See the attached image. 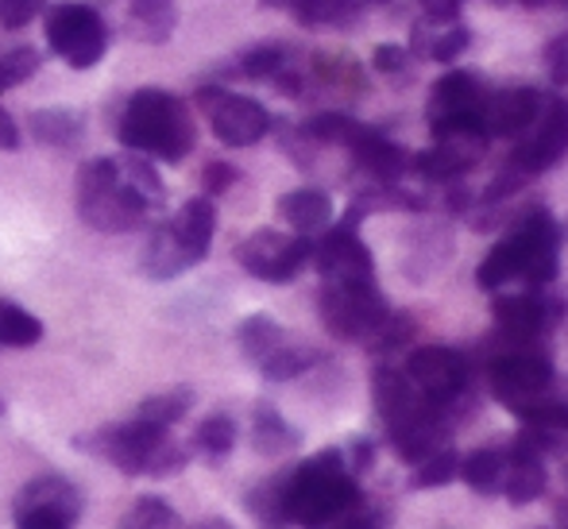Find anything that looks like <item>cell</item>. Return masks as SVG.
<instances>
[{
	"label": "cell",
	"instance_id": "cell-1",
	"mask_svg": "<svg viewBox=\"0 0 568 529\" xmlns=\"http://www.w3.org/2000/svg\"><path fill=\"white\" fill-rule=\"evenodd\" d=\"M278 499H283L286 526L298 522L306 529H325V526H337L356 507L359 491L344 452L341 448H329V452H317L314 460L278 476Z\"/></svg>",
	"mask_w": 568,
	"mask_h": 529
},
{
	"label": "cell",
	"instance_id": "cell-2",
	"mask_svg": "<svg viewBox=\"0 0 568 529\" xmlns=\"http://www.w3.org/2000/svg\"><path fill=\"white\" fill-rule=\"evenodd\" d=\"M116 135L128 151L163 163H182L194 151V116L182 98L166 90H140L120 112Z\"/></svg>",
	"mask_w": 568,
	"mask_h": 529
},
{
	"label": "cell",
	"instance_id": "cell-3",
	"mask_svg": "<svg viewBox=\"0 0 568 529\" xmlns=\"http://www.w3.org/2000/svg\"><path fill=\"white\" fill-rule=\"evenodd\" d=\"M375 410H379L383 425H387L390 445L398 448V456H406L410 464L426 460L429 452H437L445 437V410L418 395L410 387L403 372L395 367H375Z\"/></svg>",
	"mask_w": 568,
	"mask_h": 529
},
{
	"label": "cell",
	"instance_id": "cell-4",
	"mask_svg": "<svg viewBox=\"0 0 568 529\" xmlns=\"http://www.w3.org/2000/svg\"><path fill=\"white\" fill-rule=\"evenodd\" d=\"M82 448L98 452L101 460H109L116 471H124V476L166 479L186 468V448L171 437V429L151 425L143 418L105 425V429H98L93 437H85Z\"/></svg>",
	"mask_w": 568,
	"mask_h": 529
},
{
	"label": "cell",
	"instance_id": "cell-5",
	"mask_svg": "<svg viewBox=\"0 0 568 529\" xmlns=\"http://www.w3.org/2000/svg\"><path fill=\"white\" fill-rule=\"evenodd\" d=\"M78 213L98 232H132L151 210L124 182L116 159H93L78 174Z\"/></svg>",
	"mask_w": 568,
	"mask_h": 529
},
{
	"label": "cell",
	"instance_id": "cell-6",
	"mask_svg": "<svg viewBox=\"0 0 568 529\" xmlns=\"http://www.w3.org/2000/svg\"><path fill=\"white\" fill-rule=\"evenodd\" d=\"M47 43L67 67L90 70L105 59L109 51V28L101 20L98 8L82 4V0H62V4L47 8Z\"/></svg>",
	"mask_w": 568,
	"mask_h": 529
},
{
	"label": "cell",
	"instance_id": "cell-7",
	"mask_svg": "<svg viewBox=\"0 0 568 529\" xmlns=\"http://www.w3.org/2000/svg\"><path fill=\"white\" fill-rule=\"evenodd\" d=\"M240 348H244V356L275 383L298 379L302 372H310V367L317 364V352L310 348V344L294 340V336L267 314H255L240 325Z\"/></svg>",
	"mask_w": 568,
	"mask_h": 529
},
{
	"label": "cell",
	"instance_id": "cell-8",
	"mask_svg": "<svg viewBox=\"0 0 568 529\" xmlns=\"http://www.w3.org/2000/svg\"><path fill=\"white\" fill-rule=\"evenodd\" d=\"M317 306H322V321L333 336L364 344L379 333V325L390 314L375 283H325Z\"/></svg>",
	"mask_w": 568,
	"mask_h": 529
},
{
	"label": "cell",
	"instance_id": "cell-9",
	"mask_svg": "<svg viewBox=\"0 0 568 529\" xmlns=\"http://www.w3.org/2000/svg\"><path fill=\"white\" fill-rule=\"evenodd\" d=\"M554 364L530 352H510L491 364V390L510 414L523 418L526 410H534L538 403H546L554 390Z\"/></svg>",
	"mask_w": 568,
	"mask_h": 529
},
{
	"label": "cell",
	"instance_id": "cell-10",
	"mask_svg": "<svg viewBox=\"0 0 568 529\" xmlns=\"http://www.w3.org/2000/svg\"><path fill=\"white\" fill-rule=\"evenodd\" d=\"M310 252H314V244L306 236H286V232L263 228L252 232L236 247V263L247 275L263 278V283H291L310 263Z\"/></svg>",
	"mask_w": 568,
	"mask_h": 529
},
{
	"label": "cell",
	"instance_id": "cell-11",
	"mask_svg": "<svg viewBox=\"0 0 568 529\" xmlns=\"http://www.w3.org/2000/svg\"><path fill=\"white\" fill-rule=\"evenodd\" d=\"M403 375L426 403L445 410L453 398H460L464 383H468V359L456 348H445V344H422L406 356Z\"/></svg>",
	"mask_w": 568,
	"mask_h": 529
},
{
	"label": "cell",
	"instance_id": "cell-12",
	"mask_svg": "<svg viewBox=\"0 0 568 529\" xmlns=\"http://www.w3.org/2000/svg\"><path fill=\"white\" fill-rule=\"evenodd\" d=\"M197 105L210 116L213 135L221 143H229V147H252V143H260L271 132V112L260 101L244 98V93L202 90L197 93Z\"/></svg>",
	"mask_w": 568,
	"mask_h": 529
},
{
	"label": "cell",
	"instance_id": "cell-13",
	"mask_svg": "<svg viewBox=\"0 0 568 529\" xmlns=\"http://www.w3.org/2000/svg\"><path fill=\"white\" fill-rule=\"evenodd\" d=\"M526 140L515 147L510 155V166H515L523 179L530 174H541L549 166H557L568 155V101H546L530 128H526Z\"/></svg>",
	"mask_w": 568,
	"mask_h": 529
},
{
	"label": "cell",
	"instance_id": "cell-14",
	"mask_svg": "<svg viewBox=\"0 0 568 529\" xmlns=\"http://www.w3.org/2000/svg\"><path fill=\"white\" fill-rule=\"evenodd\" d=\"M310 260L317 263L325 283H375V263L367 244L356 236V224H337L314 244Z\"/></svg>",
	"mask_w": 568,
	"mask_h": 529
},
{
	"label": "cell",
	"instance_id": "cell-15",
	"mask_svg": "<svg viewBox=\"0 0 568 529\" xmlns=\"http://www.w3.org/2000/svg\"><path fill=\"white\" fill-rule=\"evenodd\" d=\"M16 515H43L74 526L82 518V491L62 476H39L16 495Z\"/></svg>",
	"mask_w": 568,
	"mask_h": 529
},
{
	"label": "cell",
	"instance_id": "cell-16",
	"mask_svg": "<svg viewBox=\"0 0 568 529\" xmlns=\"http://www.w3.org/2000/svg\"><path fill=\"white\" fill-rule=\"evenodd\" d=\"M526 236H530V260H526V283L530 286H549L561 267V228L549 216V210H534L523 216Z\"/></svg>",
	"mask_w": 568,
	"mask_h": 529
},
{
	"label": "cell",
	"instance_id": "cell-17",
	"mask_svg": "<svg viewBox=\"0 0 568 529\" xmlns=\"http://www.w3.org/2000/svg\"><path fill=\"white\" fill-rule=\"evenodd\" d=\"M541 93L530 85H518V90H503L495 98L484 101V128L487 135H523L526 128L538 120L541 112Z\"/></svg>",
	"mask_w": 568,
	"mask_h": 529
},
{
	"label": "cell",
	"instance_id": "cell-18",
	"mask_svg": "<svg viewBox=\"0 0 568 529\" xmlns=\"http://www.w3.org/2000/svg\"><path fill=\"white\" fill-rule=\"evenodd\" d=\"M166 224H171L174 244L182 247V255H186L190 267L210 255L213 232H217V213H213L210 197H190V202L174 213V221H166Z\"/></svg>",
	"mask_w": 568,
	"mask_h": 529
},
{
	"label": "cell",
	"instance_id": "cell-19",
	"mask_svg": "<svg viewBox=\"0 0 568 529\" xmlns=\"http://www.w3.org/2000/svg\"><path fill=\"white\" fill-rule=\"evenodd\" d=\"M503 491H507V499L515 507H530V502H538L546 495V464H541V452L526 437H518L510 445Z\"/></svg>",
	"mask_w": 568,
	"mask_h": 529
},
{
	"label": "cell",
	"instance_id": "cell-20",
	"mask_svg": "<svg viewBox=\"0 0 568 529\" xmlns=\"http://www.w3.org/2000/svg\"><path fill=\"white\" fill-rule=\"evenodd\" d=\"M526 260H530V236H526V224L518 221V228H510L507 236L484 255V263H479V271H476V283L484 286V291H499L510 278L526 275Z\"/></svg>",
	"mask_w": 568,
	"mask_h": 529
},
{
	"label": "cell",
	"instance_id": "cell-21",
	"mask_svg": "<svg viewBox=\"0 0 568 529\" xmlns=\"http://www.w3.org/2000/svg\"><path fill=\"white\" fill-rule=\"evenodd\" d=\"M460 116H484V93H479V82L468 70H449L434 85L429 124H437V120H460Z\"/></svg>",
	"mask_w": 568,
	"mask_h": 529
},
{
	"label": "cell",
	"instance_id": "cell-22",
	"mask_svg": "<svg viewBox=\"0 0 568 529\" xmlns=\"http://www.w3.org/2000/svg\"><path fill=\"white\" fill-rule=\"evenodd\" d=\"M352 155H356V163L364 166L372 179L379 182H395L406 174V166H410V155H406L398 143H390L387 135H379L375 128H364V132L356 135V143H352Z\"/></svg>",
	"mask_w": 568,
	"mask_h": 529
},
{
	"label": "cell",
	"instance_id": "cell-23",
	"mask_svg": "<svg viewBox=\"0 0 568 529\" xmlns=\"http://www.w3.org/2000/svg\"><path fill=\"white\" fill-rule=\"evenodd\" d=\"M549 321V302L538 294H515V298L495 302V325L507 340H534Z\"/></svg>",
	"mask_w": 568,
	"mask_h": 529
},
{
	"label": "cell",
	"instance_id": "cell-24",
	"mask_svg": "<svg viewBox=\"0 0 568 529\" xmlns=\"http://www.w3.org/2000/svg\"><path fill=\"white\" fill-rule=\"evenodd\" d=\"M278 216L291 224L298 236H310V232H322L329 228L333 221V202L325 190H314V186H302V190H291V194L278 197Z\"/></svg>",
	"mask_w": 568,
	"mask_h": 529
},
{
	"label": "cell",
	"instance_id": "cell-25",
	"mask_svg": "<svg viewBox=\"0 0 568 529\" xmlns=\"http://www.w3.org/2000/svg\"><path fill=\"white\" fill-rule=\"evenodd\" d=\"M298 429H291V421L275 410V406H255L252 418V445L263 456H283L298 448Z\"/></svg>",
	"mask_w": 568,
	"mask_h": 529
},
{
	"label": "cell",
	"instance_id": "cell-26",
	"mask_svg": "<svg viewBox=\"0 0 568 529\" xmlns=\"http://www.w3.org/2000/svg\"><path fill=\"white\" fill-rule=\"evenodd\" d=\"M471 163H476V151H460L456 143H442V147L422 151V155L410 159L414 171H418L422 179H429V182H453V179H460V174L471 171Z\"/></svg>",
	"mask_w": 568,
	"mask_h": 529
},
{
	"label": "cell",
	"instance_id": "cell-27",
	"mask_svg": "<svg viewBox=\"0 0 568 529\" xmlns=\"http://www.w3.org/2000/svg\"><path fill=\"white\" fill-rule=\"evenodd\" d=\"M503 476H507V456L499 448H476L468 460H460V479L476 495L503 491Z\"/></svg>",
	"mask_w": 568,
	"mask_h": 529
},
{
	"label": "cell",
	"instance_id": "cell-28",
	"mask_svg": "<svg viewBox=\"0 0 568 529\" xmlns=\"http://www.w3.org/2000/svg\"><path fill=\"white\" fill-rule=\"evenodd\" d=\"M186 267L190 263H186V255H182V247L174 244L171 224H159V228L151 232L148 247H143V271H148L151 278H174Z\"/></svg>",
	"mask_w": 568,
	"mask_h": 529
},
{
	"label": "cell",
	"instance_id": "cell-29",
	"mask_svg": "<svg viewBox=\"0 0 568 529\" xmlns=\"http://www.w3.org/2000/svg\"><path fill=\"white\" fill-rule=\"evenodd\" d=\"M31 132H36L39 143L70 147V143L82 140V116L70 109H39V112H31Z\"/></svg>",
	"mask_w": 568,
	"mask_h": 529
},
{
	"label": "cell",
	"instance_id": "cell-30",
	"mask_svg": "<svg viewBox=\"0 0 568 529\" xmlns=\"http://www.w3.org/2000/svg\"><path fill=\"white\" fill-rule=\"evenodd\" d=\"M43 340V321L31 317L23 306L0 298V348H31Z\"/></svg>",
	"mask_w": 568,
	"mask_h": 529
},
{
	"label": "cell",
	"instance_id": "cell-31",
	"mask_svg": "<svg viewBox=\"0 0 568 529\" xmlns=\"http://www.w3.org/2000/svg\"><path fill=\"white\" fill-rule=\"evenodd\" d=\"M116 166H120V174H124L128 186H132L135 194L148 202V210H159V205H163V197H166L163 179H159V171L151 166L148 155H135V151H128L124 159H116Z\"/></svg>",
	"mask_w": 568,
	"mask_h": 529
},
{
	"label": "cell",
	"instance_id": "cell-32",
	"mask_svg": "<svg viewBox=\"0 0 568 529\" xmlns=\"http://www.w3.org/2000/svg\"><path fill=\"white\" fill-rule=\"evenodd\" d=\"M132 4V28L148 43H163L174 28V0H128Z\"/></svg>",
	"mask_w": 568,
	"mask_h": 529
},
{
	"label": "cell",
	"instance_id": "cell-33",
	"mask_svg": "<svg viewBox=\"0 0 568 529\" xmlns=\"http://www.w3.org/2000/svg\"><path fill=\"white\" fill-rule=\"evenodd\" d=\"M236 445V421L229 414H213L194 429V452H202L205 460H225Z\"/></svg>",
	"mask_w": 568,
	"mask_h": 529
},
{
	"label": "cell",
	"instance_id": "cell-34",
	"mask_svg": "<svg viewBox=\"0 0 568 529\" xmlns=\"http://www.w3.org/2000/svg\"><path fill=\"white\" fill-rule=\"evenodd\" d=\"M190 406H194V395H190V390H166V395L143 398L140 410H135V418H143V421H151V425H163V429H171V425H179L182 418H186Z\"/></svg>",
	"mask_w": 568,
	"mask_h": 529
},
{
	"label": "cell",
	"instance_id": "cell-35",
	"mask_svg": "<svg viewBox=\"0 0 568 529\" xmlns=\"http://www.w3.org/2000/svg\"><path fill=\"white\" fill-rule=\"evenodd\" d=\"M468 39H471V31L464 28V23H445V31H442L437 39H426L418 28H414L410 51H414V54H429L434 62H453L456 54L468 51Z\"/></svg>",
	"mask_w": 568,
	"mask_h": 529
},
{
	"label": "cell",
	"instance_id": "cell-36",
	"mask_svg": "<svg viewBox=\"0 0 568 529\" xmlns=\"http://www.w3.org/2000/svg\"><path fill=\"white\" fill-rule=\"evenodd\" d=\"M120 529H186L179 518V510L163 499H140L132 502L124 518H120Z\"/></svg>",
	"mask_w": 568,
	"mask_h": 529
},
{
	"label": "cell",
	"instance_id": "cell-37",
	"mask_svg": "<svg viewBox=\"0 0 568 529\" xmlns=\"http://www.w3.org/2000/svg\"><path fill=\"white\" fill-rule=\"evenodd\" d=\"M364 128L367 124L344 116V112H322V116H314L306 124V135H310V140H317V143H341V147H352Z\"/></svg>",
	"mask_w": 568,
	"mask_h": 529
},
{
	"label": "cell",
	"instance_id": "cell-38",
	"mask_svg": "<svg viewBox=\"0 0 568 529\" xmlns=\"http://www.w3.org/2000/svg\"><path fill=\"white\" fill-rule=\"evenodd\" d=\"M456 476H460V456L449 452V448H437V452H429L426 460H418V471H414L410 484L418 487V491H429V487L453 484Z\"/></svg>",
	"mask_w": 568,
	"mask_h": 529
},
{
	"label": "cell",
	"instance_id": "cell-39",
	"mask_svg": "<svg viewBox=\"0 0 568 529\" xmlns=\"http://www.w3.org/2000/svg\"><path fill=\"white\" fill-rule=\"evenodd\" d=\"M294 16L310 28H325V23H348L356 8L352 0H294Z\"/></svg>",
	"mask_w": 568,
	"mask_h": 529
},
{
	"label": "cell",
	"instance_id": "cell-40",
	"mask_svg": "<svg viewBox=\"0 0 568 529\" xmlns=\"http://www.w3.org/2000/svg\"><path fill=\"white\" fill-rule=\"evenodd\" d=\"M43 67L36 47H16V51L0 54V90H12V85L36 78V70Z\"/></svg>",
	"mask_w": 568,
	"mask_h": 529
},
{
	"label": "cell",
	"instance_id": "cell-41",
	"mask_svg": "<svg viewBox=\"0 0 568 529\" xmlns=\"http://www.w3.org/2000/svg\"><path fill=\"white\" fill-rule=\"evenodd\" d=\"M286 70V51L275 43L252 47V51L240 59V74L244 78H278Z\"/></svg>",
	"mask_w": 568,
	"mask_h": 529
},
{
	"label": "cell",
	"instance_id": "cell-42",
	"mask_svg": "<svg viewBox=\"0 0 568 529\" xmlns=\"http://www.w3.org/2000/svg\"><path fill=\"white\" fill-rule=\"evenodd\" d=\"M43 12V0H0V28L20 31Z\"/></svg>",
	"mask_w": 568,
	"mask_h": 529
},
{
	"label": "cell",
	"instance_id": "cell-43",
	"mask_svg": "<svg viewBox=\"0 0 568 529\" xmlns=\"http://www.w3.org/2000/svg\"><path fill=\"white\" fill-rule=\"evenodd\" d=\"M546 70L554 85H568V31L546 47Z\"/></svg>",
	"mask_w": 568,
	"mask_h": 529
},
{
	"label": "cell",
	"instance_id": "cell-44",
	"mask_svg": "<svg viewBox=\"0 0 568 529\" xmlns=\"http://www.w3.org/2000/svg\"><path fill=\"white\" fill-rule=\"evenodd\" d=\"M383 526H387L383 510H372V507H364V502H356L333 529H383Z\"/></svg>",
	"mask_w": 568,
	"mask_h": 529
},
{
	"label": "cell",
	"instance_id": "cell-45",
	"mask_svg": "<svg viewBox=\"0 0 568 529\" xmlns=\"http://www.w3.org/2000/svg\"><path fill=\"white\" fill-rule=\"evenodd\" d=\"M236 179H240L236 166H229V163H210V166H205V190H210V194H225Z\"/></svg>",
	"mask_w": 568,
	"mask_h": 529
},
{
	"label": "cell",
	"instance_id": "cell-46",
	"mask_svg": "<svg viewBox=\"0 0 568 529\" xmlns=\"http://www.w3.org/2000/svg\"><path fill=\"white\" fill-rule=\"evenodd\" d=\"M460 4L464 0H422V8H426V23H456Z\"/></svg>",
	"mask_w": 568,
	"mask_h": 529
},
{
	"label": "cell",
	"instance_id": "cell-47",
	"mask_svg": "<svg viewBox=\"0 0 568 529\" xmlns=\"http://www.w3.org/2000/svg\"><path fill=\"white\" fill-rule=\"evenodd\" d=\"M403 67H406L403 47H379V51H375V70H383V74H398Z\"/></svg>",
	"mask_w": 568,
	"mask_h": 529
},
{
	"label": "cell",
	"instance_id": "cell-48",
	"mask_svg": "<svg viewBox=\"0 0 568 529\" xmlns=\"http://www.w3.org/2000/svg\"><path fill=\"white\" fill-rule=\"evenodd\" d=\"M16 147H20V128H16V120L0 109V151H16Z\"/></svg>",
	"mask_w": 568,
	"mask_h": 529
},
{
	"label": "cell",
	"instance_id": "cell-49",
	"mask_svg": "<svg viewBox=\"0 0 568 529\" xmlns=\"http://www.w3.org/2000/svg\"><path fill=\"white\" fill-rule=\"evenodd\" d=\"M16 529H74V526L59 522V518H43V515H16Z\"/></svg>",
	"mask_w": 568,
	"mask_h": 529
},
{
	"label": "cell",
	"instance_id": "cell-50",
	"mask_svg": "<svg viewBox=\"0 0 568 529\" xmlns=\"http://www.w3.org/2000/svg\"><path fill=\"white\" fill-rule=\"evenodd\" d=\"M194 529H236V526L225 522V518H202V522H197Z\"/></svg>",
	"mask_w": 568,
	"mask_h": 529
},
{
	"label": "cell",
	"instance_id": "cell-51",
	"mask_svg": "<svg viewBox=\"0 0 568 529\" xmlns=\"http://www.w3.org/2000/svg\"><path fill=\"white\" fill-rule=\"evenodd\" d=\"M0 414H4V398H0Z\"/></svg>",
	"mask_w": 568,
	"mask_h": 529
}]
</instances>
